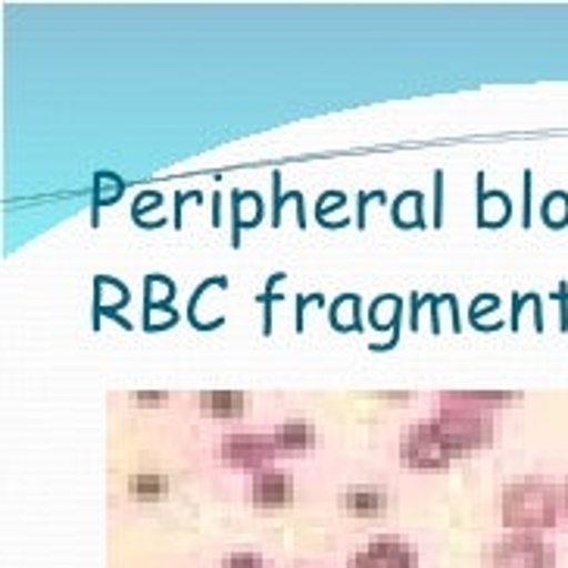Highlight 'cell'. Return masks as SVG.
<instances>
[{
	"mask_svg": "<svg viewBox=\"0 0 568 568\" xmlns=\"http://www.w3.org/2000/svg\"><path fill=\"white\" fill-rule=\"evenodd\" d=\"M400 459L406 468L418 471H444L453 463V453L447 440L440 437L435 422H422L406 428L400 437Z\"/></svg>",
	"mask_w": 568,
	"mask_h": 568,
	"instance_id": "3957f363",
	"label": "cell"
},
{
	"mask_svg": "<svg viewBox=\"0 0 568 568\" xmlns=\"http://www.w3.org/2000/svg\"><path fill=\"white\" fill-rule=\"evenodd\" d=\"M282 456L278 444L272 435H253V432H237L222 440V459L232 468H244V471H266V466Z\"/></svg>",
	"mask_w": 568,
	"mask_h": 568,
	"instance_id": "5b68a950",
	"label": "cell"
},
{
	"mask_svg": "<svg viewBox=\"0 0 568 568\" xmlns=\"http://www.w3.org/2000/svg\"><path fill=\"white\" fill-rule=\"evenodd\" d=\"M562 487L544 478H521L503 487L500 518L509 535H540L550 531L562 513Z\"/></svg>",
	"mask_w": 568,
	"mask_h": 568,
	"instance_id": "6da1fadb",
	"label": "cell"
},
{
	"mask_svg": "<svg viewBox=\"0 0 568 568\" xmlns=\"http://www.w3.org/2000/svg\"><path fill=\"white\" fill-rule=\"evenodd\" d=\"M494 568H556V550L537 535H506L490 550Z\"/></svg>",
	"mask_w": 568,
	"mask_h": 568,
	"instance_id": "277c9868",
	"label": "cell"
},
{
	"mask_svg": "<svg viewBox=\"0 0 568 568\" xmlns=\"http://www.w3.org/2000/svg\"><path fill=\"white\" fill-rule=\"evenodd\" d=\"M347 568H416V550L397 537H378L356 552Z\"/></svg>",
	"mask_w": 568,
	"mask_h": 568,
	"instance_id": "8992f818",
	"label": "cell"
},
{
	"mask_svg": "<svg viewBox=\"0 0 568 568\" xmlns=\"http://www.w3.org/2000/svg\"><path fill=\"white\" fill-rule=\"evenodd\" d=\"M251 503L256 509H284L294 503V481L284 471H256L251 481Z\"/></svg>",
	"mask_w": 568,
	"mask_h": 568,
	"instance_id": "52a82bcc",
	"label": "cell"
},
{
	"mask_svg": "<svg viewBox=\"0 0 568 568\" xmlns=\"http://www.w3.org/2000/svg\"><path fill=\"white\" fill-rule=\"evenodd\" d=\"M134 406H160V403H166V394H132Z\"/></svg>",
	"mask_w": 568,
	"mask_h": 568,
	"instance_id": "5bb4252c",
	"label": "cell"
},
{
	"mask_svg": "<svg viewBox=\"0 0 568 568\" xmlns=\"http://www.w3.org/2000/svg\"><path fill=\"white\" fill-rule=\"evenodd\" d=\"M506 400H518V394H485V390H447V394H440V403H463V406H475V409L503 406Z\"/></svg>",
	"mask_w": 568,
	"mask_h": 568,
	"instance_id": "8fae6325",
	"label": "cell"
},
{
	"mask_svg": "<svg viewBox=\"0 0 568 568\" xmlns=\"http://www.w3.org/2000/svg\"><path fill=\"white\" fill-rule=\"evenodd\" d=\"M275 444H278V453H303L310 450L316 444V432L313 425L306 422H284L275 428Z\"/></svg>",
	"mask_w": 568,
	"mask_h": 568,
	"instance_id": "30bf717a",
	"label": "cell"
},
{
	"mask_svg": "<svg viewBox=\"0 0 568 568\" xmlns=\"http://www.w3.org/2000/svg\"><path fill=\"white\" fill-rule=\"evenodd\" d=\"M201 413L213 418H241L247 413V397L241 390H201Z\"/></svg>",
	"mask_w": 568,
	"mask_h": 568,
	"instance_id": "ba28073f",
	"label": "cell"
},
{
	"mask_svg": "<svg viewBox=\"0 0 568 568\" xmlns=\"http://www.w3.org/2000/svg\"><path fill=\"white\" fill-rule=\"evenodd\" d=\"M435 425L440 437L447 440L453 459L485 450L494 444V418L487 416V409H475V406H463V403H440Z\"/></svg>",
	"mask_w": 568,
	"mask_h": 568,
	"instance_id": "7a4b0ae2",
	"label": "cell"
},
{
	"mask_svg": "<svg viewBox=\"0 0 568 568\" xmlns=\"http://www.w3.org/2000/svg\"><path fill=\"white\" fill-rule=\"evenodd\" d=\"M344 506H347V513L351 516H382L387 506L385 490H378V487H351L347 494H344Z\"/></svg>",
	"mask_w": 568,
	"mask_h": 568,
	"instance_id": "9c48e42d",
	"label": "cell"
},
{
	"mask_svg": "<svg viewBox=\"0 0 568 568\" xmlns=\"http://www.w3.org/2000/svg\"><path fill=\"white\" fill-rule=\"evenodd\" d=\"M129 490L134 497H163L169 490V481L163 475H134L129 481Z\"/></svg>",
	"mask_w": 568,
	"mask_h": 568,
	"instance_id": "7c38bea8",
	"label": "cell"
},
{
	"mask_svg": "<svg viewBox=\"0 0 568 568\" xmlns=\"http://www.w3.org/2000/svg\"><path fill=\"white\" fill-rule=\"evenodd\" d=\"M301 568H316V566H301Z\"/></svg>",
	"mask_w": 568,
	"mask_h": 568,
	"instance_id": "2e32d148",
	"label": "cell"
},
{
	"mask_svg": "<svg viewBox=\"0 0 568 568\" xmlns=\"http://www.w3.org/2000/svg\"><path fill=\"white\" fill-rule=\"evenodd\" d=\"M222 568H272V566H268L266 559L253 556V552H234V556H229V559L222 562Z\"/></svg>",
	"mask_w": 568,
	"mask_h": 568,
	"instance_id": "4fadbf2b",
	"label": "cell"
},
{
	"mask_svg": "<svg viewBox=\"0 0 568 568\" xmlns=\"http://www.w3.org/2000/svg\"><path fill=\"white\" fill-rule=\"evenodd\" d=\"M562 506H566V513H568V481L566 487H562Z\"/></svg>",
	"mask_w": 568,
	"mask_h": 568,
	"instance_id": "9a60e30c",
	"label": "cell"
}]
</instances>
